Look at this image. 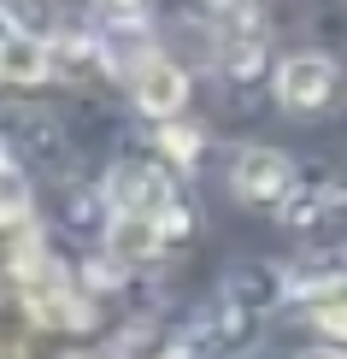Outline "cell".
I'll return each mask as SVG.
<instances>
[{
    "mask_svg": "<svg viewBox=\"0 0 347 359\" xmlns=\"http://www.w3.org/2000/svg\"><path fill=\"white\" fill-rule=\"evenodd\" d=\"M294 183H300V171L283 147H241L230 159V194L247 206H283V194Z\"/></svg>",
    "mask_w": 347,
    "mask_h": 359,
    "instance_id": "1",
    "label": "cell"
},
{
    "mask_svg": "<svg viewBox=\"0 0 347 359\" xmlns=\"http://www.w3.org/2000/svg\"><path fill=\"white\" fill-rule=\"evenodd\" d=\"M212 53H218V71L224 77H253L265 59V29H259V12L241 6V0H230V6H218L212 18Z\"/></svg>",
    "mask_w": 347,
    "mask_h": 359,
    "instance_id": "2",
    "label": "cell"
},
{
    "mask_svg": "<svg viewBox=\"0 0 347 359\" xmlns=\"http://www.w3.org/2000/svg\"><path fill=\"white\" fill-rule=\"evenodd\" d=\"M336 59L329 53H289L277 65V107L283 112H324L329 100H336Z\"/></svg>",
    "mask_w": 347,
    "mask_h": 359,
    "instance_id": "3",
    "label": "cell"
},
{
    "mask_svg": "<svg viewBox=\"0 0 347 359\" xmlns=\"http://www.w3.org/2000/svg\"><path fill=\"white\" fill-rule=\"evenodd\" d=\"M130 95H135V107L147 118L171 124V118L189 107V77H183V65H171L165 53H147L142 65H135V77H130Z\"/></svg>",
    "mask_w": 347,
    "mask_h": 359,
    "instance_id": "4",
    "label": "cell"
},
{
    "mask_svg": "<svg viewBox=\"0 0 347 359\" xmlns=\"http://www.w3.org/2000/svg\"><path fill=\"white\" fill-rule=\"evenodd\" d=\"M171 201H177L171 177H165L159 165H118L107 177V206H112V212H147V218H159Z\"/></svg>",
    "mask_w": 347,
    "mask_h": 359,
    "instance_id": "5",
    "label": "cell"
},
{
    "mask_svg": "<svg viewBox=\"0 0 347 359\" xmlns=\"http://www.w3.org/2000/svg\"><path fill=\"white\" fill-rule=\"evenodd\" d=\"M218 301H230V306L259 312V318H265L271 306H283V301H289V271H277V265H236V271L224 277Z\"/></svg>",
    "mask_w": 347,
    "mask_h": 359,
    "instance_id": "6",
    "label": "cell"
},
{
    "mask_svg": "<svg viewBox=\"0 0 347 359\" xmlns=\"http://www.w3.org/2000/svg\"><path fill=\"white\" fill-rule=\"evenodd\" d=\"M341 206H347V189L336 177H300V183L283 194L277 218L289 224V230H312V224H324L329 212H341Z\"/></svg>",
    "mask_w": 347,
    "mask_h": 359,
    "instance_id": "7",
    "label": "cell"
},
{
    "mask_svg": "<svg viewBox=\"0 0 347 359\" xmlns=\"http://www.w3.org/2000/svg\"><path fill=\"white\" fill-rule=\"evenodd\" d=\"M341 289H347V248H324L289 265V301H324V294H341Z\"/></svg>",
    "mask_w": 347,
    "mask_h": 359,
    "instance_id": "8",
    "label": "cell"
},
{
    "mask_svg": "<svg viewBox=\"0 0 347 359\" xmlns=\"http://www.w3.org/2000/svg\"><path fill=\"white\" fill-rule=\"evenodd\" d=\"M107 248H112V259L142 265V259H154V253L165 248V230H159V218H147V212H112Z\"/></svg>",
    "mask_w": 347,
    "mask_h": 359,
    "instance_id": "9",
    "label": "cell"
},
{
    "mask_svg": "<svg viewBox=\"0 0 347 359\" xmlns=\"http://www.w3.org/2000/svg\"><path fill=\"white\" fill-rule=\"evenodd\" d=\"M0 24L12 29V36L24 41H59V24H65V12H59V0H0Z\"/></svg>",
    "mask_w": 347,
    "mask_h": 359,
    "instance_id": "10",
    "label": "cell"
},
{
    "mask_svg": "<svg viewBox=\"0 0 347 359\" xmlns=\"http://www.w3.org/2000/svg\"><path fill=\"white\" fill-rule=\"evenodd\" d=\"M29 312H36L41 324H65V330H83L88 324V306L65 289V283H59V289H29Z\"/></svg>",
    "mask_w": 347,
    "mask_h": 359,
    "instance_id": "11",
    "label": "cell"
},
{
    "mask_svg": "<svg viewBox=\"0 0 347 359\" xmlns=\"http://www.w3.org/2000/svg\"><path fill=\"white\" fill-rule=\"evenodd\" d=\"M48 71H53V53L41 48V41H24V36L6 41V77L12 83H41Z\"/></svg>",
    "mask_w": 347,
    "mask_h": 359,
    "instance_id": "12",
    "label": "cell"
},
{
    "mask_svg": "<svg viewBox=\"0 0 347 359\" xmlns=\"http://www.w3.org/2000/svg\"><path fill=\"white\" fill-rule=\"evenodd\" d=\"M159 147L171 154V165H194L200 159V147H206V136L194 124H183V118H171V124L159 130Z\"/></svg>",
    "mask_w": 347,
    "mask_h": 359,
    "instance_id": "13",
    "label": "cell"
},
{
    "mask_svg": "<svg viewBox=\"0 0 347 359\" xmlns=\"http://www.w3.org/2000/svg\"><path fill=\"white\" fill-rule=\"evenodd\" d=\"M312 324H318V336H329V341H341V348H347V289L312 301Z\"/></svg>",
    "mask_w": 347,
    "mask_h": 359,
    "instance_id": "14",
    "label": "cell"
},
{
    "mask_svg": "<svg viewBox=\"0 0 347 359\" xmlns=\"http://www.w3.org/2000/svg\"><path fill=\"white\" fill-rule=\"evenodd\" d=\"M95 18L107 29H124V24H142L147 18V0H95Z\"/></svg>",
    "mask_w": 347,
    "mask_h": 359,
    "instance_id": "15",
    "label": "cell"
},
{
    "mask_svg": "<svg viewBox=\"0 0 347 359\" xmlns=\"http://www.w3.org/2000/svg\"><path fill=\"white\" fill-rule=\"evenodd\" d=\"M159 230H165V248L183 242V236H189V206H183V201H171V206L159 212Z\"/></svg>",
    "mask_w": 347,
    "mask_h": 359,
    "instance_id": "16",
    "label": "cell"
},
{
    "mask_svg": "<svg viewBox=\"0 0 347 359\" xmlns=\"http://www.w3.org/2000/svg\"><path fill=\"white\" fill-rule=\"evenodd\" d=\"M294 359H347L341 341H318V348H306V353H294Z\"/></svg>",
    "mask_w": 347,
    "mask_h": 359,
    "instance_id": "17",
    "label": "cell"
},
{
    "mask_svg": "<svg viewBox=\"0 0 347 359\" xmlns=\"http://www.w3.org/2000/svg\"><path fill=\"white\" fill-rule=\"evenodd\" d=\"M0 83H6V36H0Z\"/></svg>",
    "mask_w": 347,
    "mask_h": 359,
    "instance_id": "18",
    "label": "cell"
}]
</instances>
